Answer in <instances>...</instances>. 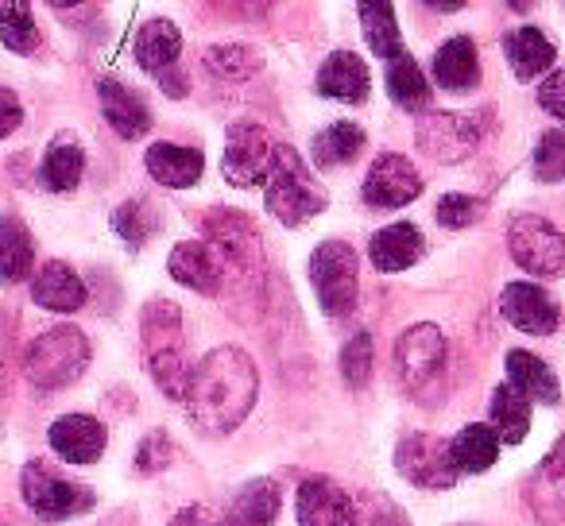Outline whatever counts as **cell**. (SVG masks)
<instances>
[{
    "instance_id": "obj_25",
    "label": "cell",
    "mask_w": 565,
    "mask_h": 526,
    "mask_svg": "<svg viewBox=\"0 0 565 526\" xmlns=\"http://www.w3.org/2000/svg\"><path fill=\"white\" fill-rule=\"evenodd\" d=\"M282 492L275 480L259 476L236 492V500L225 511V526H271V518L279 515Z\"/></svg>"
},
{
    "instance_id": "obj_32",
    "label": "cell",
    "mask_w": 565,
    "mask_h": 526,
    "mask_svg": "<svg viewBox=\"0 0 565 526\" xmlns=\"http://www.w3.org/2000/svg\"><path fill=\"white\" fill-rule=\"evenodd\" d=\"M364 128L353 125V120H338V125L322 128L315 136V167L318 171H333V167H345L361 155L364 148Z\"/></svg>"
},
{
    "instance_id": "obj_42",
    "label": "cell",
    "mask_w": 565,
    "mask_h": 526,
    "mask_svg": "<svg viewBox=\"0 0 565 526\" xmlns=\"http://www.w3.org/2000/svg\"><path fill=\"white\" fill-rule=\"evenodd\" d=\"M171 461H174V441L167 438L163 430H151L148 438L140 441V449H136V472H143V476L167 469Z\"/></svg>"
},
{
    "instance_id": "obj_21",
    "label": "cell",
    "mask_w": 565,
    "mask_h": 526,
    "mask_svg": "<svg viewBox=\"0 0 565 526\" xmlns=\"http://www.w3.org/2000/svg\"><path fill=\"white\" fill-rule=\"evenodd\" d=\"M97 97H102V112L109 120V128L120 140H140L151 128V112L143 105L140 94H132L128 86H120L117 78H102L97 82Z\"/></svg>"
},
{
    "instance_id": "obj_36",
    "label": "cell",
    "mask_w": 565,
    "mask_h": 526,
    "mask_svg": "<svg viewBox=\"0 0 565 526\" xmlns=\"http://www.w3.org/2000/svg\"><path fill=\"white\" fill-rule=\"evenodd\" d=\"M156 228H159V213H156V205L143 202V197H132V202L117 205V213H113V233L132 251L143 248V244L156 236Z\"/></svg>"
},
{
    "instance_id": "obj_1",
    "label": "cell",
    "mask_w": 565,
    "mask_h": 526,
    "mask_svg": "<svg viewBox=\"0 0 565 526\" xmlns=\"http://www.w3.org/2000/svg\"><path fill=\"white\" fill-rule=\"evenodd\" d=\"M259 376L248 353L236 345L213 348L205 361L194 364L186 387V410L205 433H233L256 407Z\"/></svg>"
},
{
    "instance_id": "obj_12",
    "label": "cell",
    "mask_w": 565,
    "mask_h": 526,
    "mask_svg": "<svg viewBox=\"0 0 565 526\" xmlns=\"http://www.w3.org/2000/svg\"><path fill=\"white\" fill-rule=\"evenodd\" d=\"M395 469L418 487H454L461 476L454 453H449V441L434 438V433H407L395 449Z\"/></svg>"
},
{
    "instance_id": "obj_37",
    "label": "cell",
    "mask_w": 565,
    "mask_h": 526,
    "mask_svg": "<svg viewBox=\"0 0 565 526\" xmlns=\"http://www.w3.org/2000/svg\"><path fill=\"white\" fill-rule=\"evenodd\" d=\"M0 40L4 47L17 51V55H35L40 47V32H35L32 9L24 0H12V4H0Z\"/></svg>"
},
{
    "instance_id": "obj_33",
    "label": "cell",
    "mask_w": 565,
    "mask_h": 526,
    "mask_svg": "<svg viewBox=\"0 0 565 526\" xmlns=\"http://www.w3.org/2000/svg\"><path fill=\"white\" fill-rule=\"evenodd\" d=\"M492 430L508 446H519L526 438V430H531V399L511 384L492 391Z\"/></svg>"
},
{
    "instance_id": "obj_27",
    "label": "cell",
    "mask_w": 565,
    "mask_h": 526,
    "mask_svg": "<svg viewBox=\"0 0 565 526\" xmlns=\"http://www.w3.org/2000/svg\"><path fill=\"white\" fill-rule=\"evenodd\" d=\"M508 384L515 387V391H523L531 402H546V407H554V402L562 399V387H557L554 368H550L542 356L523 353V348L508 353Z\"/></svg>"
},
{
    "instance_id": "obj_15",
    "label": "cell",
    "mask_w": 565,
    "mask_h": 526,
    "mask_svg": "<svg viewBox=\"0 0 565 526\" xmlns=\"http://www.w3.org/2000/svg\"><path fill=\"white\" fill-rule=\"evenodd\" d=\"M299 526H356V503L330 476H307L299 484Z\"/></svg>"
},
{
    "instance_id": "obj_35",
    "label": "cell",
    "mask_w": 565,
    "mask_h": 526,
    "mask_svg": "<svg viewBox=\"0 0 565 526\" xmlns=\"http://www.w3.org/2000/svg\"><path fill=\"white\" fill-rule=\"evenodd\" d=\"M361 24H364V40L369 47L376 51L380 58H399L403 55V35H399V24H395V9L392 4H361Z\"/></svg>"
},
{
    "instance_id": "obj_45",
    "label": "cell",
    "mask_w": 565,
    "mask_h": 526,
    "mask_svg": "<svg viewBox=\"0 0 565 526\" xmlns=\"http://www.w3.org/2000/svg\"><path fill=\"white\" fill-rule=\"evenodd\" d=\"M171 526H225V523H221L217 511L205 507V503H190V507H182L179 515L171 518Z\"/></svg>"
},
{
    "instance_id": "obj_46",
    "label": "cell",
    "mask_w": 565,
    "mask_h": 526,
    "mask_svg": "<svg viewBox=\"0 0 565 526\" xmlns=\"http://www.w3.org/2000/svg\"><path fill=\"white\" fill-rule=\"evenodd\" d=\"M399 523H403V515H399V511H395V507H387L384 515L372 518V526H399Z\"/></svg>"
},
{
    "instance_id": "obj_7",
    "label": "cell",
    "mask_w": 565,
    "mask_h": 526,
    "mask_svg": "<svg viewBox=\"0 0 565 526\" xmlns=\"http://www.w3.org/2000/svg\"><path fill=\"white\" fill-rule=\"evenodd\" d=\"M508 248L526 276H539V279L565 276V233L550 225L546 217L519 213L508 225Z\"/></svg>"
},
{
    "instance_id": "obj_5",
    "label": "cell",
    "mask_w": 565,
    "mask_h": 526,
    "mask_svg": "<svg viewBox=\"0 0 565 526\" xmlns=\"http://www.w3.org/2000/svg\"><path fill=\"white\" fill-rule=\"evenodd\" d=\"M202 240L217 251L225 276L241 279V283H252V279L264 276V244H259L256 225L244 213H210L202 221Z\"/></svg>"
},
{
    "instance_id": "obj_14",
    "label": "cell",
    "mask_w": 565,
    "mask_h": 526,
    "mask_svg": "<svg viewBox=\"0 0 565 526\" xmlns=\"http://www.w3.org/2000/svg\"><path fill=\"white\" fill-rule=\"evenodd\" d=\"M418 194H423V174L407 155H395V151L380 155L364 179V202L372 210H399V205L415 202Z\"/></svg>"
},
{
    "instance_id": "obj_3",
    "label": "cell",
    "mask_w": 565,
    "mask_h": 526,
    "mask_svg": "<svg viewBox=\"0 0 565 526\" xmlns=\"http://www.w3.org/2000/svg\"><path fill=\"white\" fill-rule=\"evenodd\" d=\"M267 186V213L282 225H307L310 217L326 210V190L315 182L310 167L302 163V155L287 143L275 148V167Z\"/></svg>"
},
{
    "instance_id": "obj_13",
    "label": "cell",
    "mask_w": 565,
    "mask_h": 526,
    "mask_svg": "<svg viewBox=\"0 0 565 526\" xmlns=\"http://www.w3.org/2000/svg\"><path fill=\"white\" fill-rule=\"evenodd\" d=\"M415 140L438 163H461L477 151L480 125L469 120L465 112H423L415 125Z\"/></svg>"
},
{
    "instance_id": "obj_29",
    "label": "cell",
    "mask_w": 565,
    "mask_h": 526,
    "mask_svg": "<svg viewBox=\"0 0 565 526\" xmlns=\"http://www.w3.org/2000/svg\"><path fill=\"white\" fill-rule=\"evenodd\" d=\"M82 171H86V151L74 136H55L40 163V182L51 190V194H71L82 182Z\"/></svg>"
},
{
    "instance_id": "obj_39",
    "label": "cell",
    "mask_w": 565,
    "mask_h": 526,
    "mask_svg": "<svg viewBox=\"0 0 565 526\" xmlns=\"http://www.w3.org/2000/svg\"><path fill=\"white\" fill-rule=\"evenodd\" d=\"M341 376L353 387L369 384V376H372V333L369 330L353 333V337L345 341V348H341Z\"/></svg>"
},
{
    "instance_id": "obj_41",
    "label": "cell",
    "mask_w": 565,
    "mask_h": 526,
    "mask_svg": "<svg viewBox=\"0 0 565 526\" xmlns=\"http://www.w3.org/2000/svg\"><path fill=\"white\" fill-rule=\"evenodd\" d=\"M434 217H438L441 228H469L472 221L484 217V202L469 194H446V197H438Z\"/></svg>"
},
{
    "instance_id": "obj_10",
    "label": "cell",
    "mask_w": 565,
    "mask_h": 526,
    "mask_svg": "<svg viewBox=\"0 0 565 526\" xmlns=\"http://www.w3.org/2000/svg\"><path fill=\"white\" fill-rule=\"evenodd\" d=\"M136 63L159 82L171 97H182L186 86H182V71H179V58H182V35L179 28L171 24L167 17H156L136 32Z\"/></svg>"
},
{
    "instance_id": "obj_44",
    "label": "cell",
    "mask_w": 565,
    "mask_h": 526,
    "mask_svg": "<svg viewBox=\"0 0 565 526\" xmlns=\"http://www.w3.org/2000/svg\"><path fill=\"white\" fill-rule=\"evenodd\" d=\"M20 120H24V105H20V97L12 94V89L0 86V140L17 132Z\"/></svg>"
},
{
    "instance_id": "obj_38",
    "label": "cell",
    "mask_w": 565,
    "mask_h": 526,
    "mask_svg": "<svg viewBox=\"0 0 565 526\" xmlns=\"http://www.w3.org/2000/svg\"><path fill=\"white\" fill-rule=\"evenodd\" d=\"M534 179L539 182H562L565 179V128L542 132L534 148Z\"/></svg>"
},
{
    "instance_id": "obj_9",
    "label": "cell",
    "mask_w": 565,
    "mask_h": 526,
    "mask_svg": "<svg viewBox=\"0 0 565 526\" xmlns=\"http://www.w3.org/2000/svg\"><path fill=\"white\" fill-rule=\"evenodd\" d=\"M275 148L271 136L264 132L259 125H241L228 128L225 136V155H221V171L233 186H259V182L271 179V167H275Z\"/></svg>"
},
{
    "instance_id": "obj_11",
    "label": "cell",
    "mask_w": 565,
    "mask_h": 526,
    "mask_svg": "<svg viewBox=\"0 0 565 526\" xmlns=\"http://www.w3.org/2000/svg\"><path fill=\"white\" fill-rule=\"evenodd\" d=\"M446 368V337L438 325H411L399 341H395V376L411 391H423Z\"/></svg>"
},
{
    "instance_id": "obj_23",
    "label": "cell",
    "mask_w": 565,
    "mask_h": 526,
    "mask_svg": "<svg viewBox=\"0 0 565 526\" xmlns=\"http://www.w3.org/2000/svg\"><path fill=\"white\" fill-rule=\"evenodd\" d=\"M143 163H148L151 179H156L159 186L186 190L202 179L205 155L198 148H182V143H151Z\"/></svg>"
},
{
    "instance_id": "obj_30",
    "label": "cell",
    "mask_w": 565,
    "mask_h": 526,
    "mask_svg": "<svg viewBox=\"0 0 565 526\" xmlns=\"http://www.w3.org/2000/svg\"><path fill=\"white\" fill-rule=\"evenodd\" d=\"M35 240L20 217H0V283H20L32 276Z\"/></svg>"
},
{
    "instance_id": "obj_16",
    "label": "cell",
    "mask_w": 565,
    "mask_h": 526,
    "mask_svg": "<svg viewBox=\"0 0 565 526\" xmlns=\"http://www.w3.org/2000/svg\"><path fill=\"white\" fill-rule=\"evenodd\" d=\"M526 507L542 526H557L565 518V433L526 480Z\"/></svg>"
},
{
    "instance_id": "obj_17",
    "label": "cell",
    "mask_w": 565,
    "mask_h": 526,
    "mask_svg": "<svg viewBox=\"0 0 565 526\" xmlns=\"http://www.w3.org/2000/svg\"><path fill=\"white\" fill-rule=\"evenodd\" d=\"M500 314L508 318L519 333H531V337H550V333L557 330V322H562L557 302L534 283H508L503 287Z\"/></svg>"
},
{
    "instance_id": "obj_6",
    "label": "cell",
    "mask_w": 565,
    "mask_h": 526,
    "mask_svg": "<svg viewBox=\"0 0 565 526\" xmlns=\"http://www.w3.org/2000/svg\"><path fill=\"white\" fill-rule=\"evenodd\" d=\"M310 283L330 318H345L356 307V287H361V271H356V251L345 240H326L310 256Z\"/></svg>"
},
{
    "instance_id": "obj_2",
    "label": "cell",
    "mask_w": 565,
    "mask_h": 526,
    "mask_svg": "<svg viewBox=\"0 0 565 526\" xmlns=\"http://www.w3.org/2000/svg\"><path fill=\"white\" fill-rule=\"evenodd\" d=\"M140 337H143V361H148L151 379L167 399H186L190 387V353H186V333H182V314L174 302L151 299L140 318Z\"/></svg>"
},
{
    "instance_id": "obj_20",
    "label": "cell",
    "mask_w": 565,
    "mask_h": 526,
    "mask_svg": "<svg viewBox=\"0 0 565 526\" xmlns=\"http://www.w3.org/2000/svg\"><path fill=\"white\" fill-rule=\"evenodd\" d=\"M369 89H372L369 66L353 51H333L322 63V71H318V94L330 97V101L361 105L369 97Z\"/></svg>"
},
{
    "instance_id": "obj_24",
    "label": "cell",
    "mask_w": 565,
    "mask_h": 526,
    "mask_svg": "<svg viewBox=\"0 0 565 526\" xmlns=\"http://www.w3.org/2000/svg\"><path fill=\"white\" fill-rule=\"evenodd\" d=\"M369 256L380 271H387V276H392V271H407V268H415L418 256H423V233H418V225H411V221L387 225L372 236Z\"/></svg>"
},
{
    "instance_id": "obj_40",
    "label": "cell",
    "mask_w": 565,
    "mask_h": 526,
    "mask_svg": "<svg viewBox=\"0 0 565 526\" xmlns=\"http://www.w3.org/2000/svg\"><path fill=\"white\" fill-rule=\"evenodd\" d=\"M205 66H210L213 74H221V78L241 82L259 66V55L252 47H210L205 51Z\"/></svg>"
},
{
    "instance_id": "obj_19",
    "label": "cell",
    "mask_w": 565,
    "mask_h": 526,
    "mask_svg": "<svg viewBox=\"0 0 565 526\" xmlns=\"http://www.w3.org/2000/svg\"><path fill=\"white\" fill-rule=\"evenodd\" d=\"M47 441L63 461L71 464H94L109 446V433L97 418L89 415H63L58 422H51Z\"/></svg>"
},
{
    "instance_id": "obj_31",
    "label": "cell",
    "mask_w": 565,
    "mask_h": 526,
    "mask_svg": "<svg viewBox=\"0 0 565 526\" xmlns=\"http://www.w3.org/2000/svg\"><path fill=\"white\" fill-rule=\"evenodd\" d=\"M387 94H392V101L399 105V109H407V112H426V109H430L434 86L426 82V74L418 71V63L407 55V51L387 63Z\"/></svg>"
},
{
    "instance_id": "obj_22",
    "label": "cell",
    "mask_w": 565,
    "mask_h": 526,
    "mask_svg": "<svg viewBox=\"0 0 565 526\" xmlns=\"http://www.w3.org/2000/svg\"><path fill=\"white\" fill-rule=\"evenodd\" d=\"M32 299L43 310H55V314H74V310L86 307V283L78 279V271L63 259H51L35 271L32 279Z\"/></svg>"
},
{
    "instance_id": "obj_26",
    "label": "cell",
    "mask_w": 565,
    "mask_h": 526,
    "mask_svg": "<svg viewBox=\"0 0 565 526\" xmlns=\"http://www.w3.org/2000/svg\"><path fill=\"white\" fill-rule=\"evenodd\" d=\"M434 82L441 89H472L480 82V58L477 43L469 35H454L434 55Z\"/></svg>"
},
{
    "instance_id": "obj_18",
    "label": "cell",
    "mask_w": 565,
    "mask_h": 526,
    "mask_svg": "<svg viewBox=\"0 0 565 526\" xmlns=\"http://www.w3.org/2000/svg\"><path fill=\"white\" fill-rule=\"evenodd\" d=\"M167 268H171V279L198 294H217L221 283H225V268H221L217 251L210 248L205 240H182L174 244L171 259H167Z\"/></svg>"
},
{
    "instance_id": "obj_28",
    "label": "cell",
    "mask_w": 565,
    "mask_h": 526,
    "mask_svg": "<svg viewBox=\"0 0 565 526\" xmlns=\"http://www.w3.org/2000/svg\"><path fill=\"white\" fill-rule=\"evenodd\" d=\"M503 51H508V63H511V71H515V78H523V82L546 74L557 58L554 43H550L534 24L515 28V32L503 40Z\"/></svg>"
},
{
    "instance_id": "obj_8",
    "label": "cell",
    "mask_w": 565,
    "mask_h": 526,
    "mask_svg": "<svg viewBox=\"0 0 565 526\" xmlns=\"http://www.w3.org/2000/svg\"><path fill=\"white\" fill-rule=\"evenodd\" d=\"M20 495H24V503L35 515L51 518V523L74 518L94 507V492H89V487H82L78 480L55 476V472L40 461L24 464V472H20Z\"/></svg>"
},
{
    "instance_id": "obj_34",
    "label": "cell",
    "mask_w": 565,
    "mask_h": 526,
    "mask_svg": "<svg viewBox=\"0 0 565 526\" xmlns=\"http://www.w3.org/2000/svg\"><path fill=\"white\" fill-rule=\"evenodd\" d=\"M449 453H454L457 472H484L500 457V438H495L492 426H465L454 441H449Z\"/></svg>"
},
{
    "instance_id": "obj_43",
    "label": "cell",
    "mask_w": 565,
    "mask_h": 526,
    "mask_svg": "<svg viewBox=\"0 0 565 526\" xmlns=\"http://www.w3.org/2000/svg\"><path fill=\"white\" fill-rule=\"evenodd\" d=\"M539 105L550 112V117L565 120V71H554L546 82L539 86Z\"/></svg>"
},
{
    "instance_id": "obj_4",
    "label": "cell",
    "mask_w": 565,
    "mask_h": 526,
    "mask_svg": "<svg viewBox=\"0 0 565 526\" xmlns=\"http://www.w3.org/2000/svg\"><path fill=\"white\" fill-rule=\"evenodd\" d=\"M89 364V341L74 325H58L35 337L24 353V376L32 379L40 391H58V387L74 384Z\"/></svg>"
}]
</instances>
